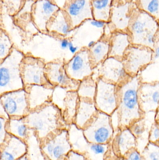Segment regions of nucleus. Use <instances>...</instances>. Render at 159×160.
<instances>
[{
    "instance_id": "1",
    "label": "nucleus",
    "mask_w": 159,
    "mask_h": 160,
    "mask_svg": "<svg viewBox=\"0 0 159 160\" xmlns=\"http://www.w3.org/2000/svg\"><path fill=\"white\" fill-rule=\"evenodd\" d=\"M143 82L141 75L131 77L118 86L117 129L129 128L135 122L145 118L140 105L139 91Z\"/></svg>"
},
{
    "instance_id": "2",
    "label": "nucleus",
    "mask_w": 159,
    "mask_h": 160,
    "mask_svg": "<svg viewBox=\"0 0 159 160\" xmlns=\"http://www.w3.org/2000/svg\"><path fill=\"white\" fill-rule=\"evenodd\" d=\"M28 127L40 140L46 138L63 129H67L61 111L52 102L30 111L25 117Z\"/></svg>"
},
{
    "instance_id": "3",
    "label": "nucleus",
    "mask_w": 159,
    "mask_h": 160,
    "mask_svg": "<svg viewBox=\"0 0 159 160\" xmlns=\"http://www.w3.org/2000/svg\"><path fill=\"white\" fill-rule=\"evenodd\" d=\"M128 33L132 44L154 50L159 43V24L152 17L138 9L129 24Z\"/></svg>"
},
{
    "instance_id": "4",
    "label": "nucleus",
    "mask_w": 159,
    "mask_h": 160,
    "mask_svg": "<svg viewBox=\"0 0 159 160\" xmlns=\"http://www.w3.org/2000/svg\"><path fill=\"white\" fill-rule=\"evenodd\" d=\"M25 55L13 48L10 54L0 63V95L24 88L21 64Z\"/></svg>"
},
{
    "instance_id": "5",
    "label": "nucleus",
    "mask_w": 159,
    "mask_h": 160,
    "mask_svg": "<svg viewBox=\"0 0 159 160\" xmlns=\"http://www.w3.org/2000/svg\"><path fill=\"white\" fill-rule=\"evenodd\" d=\"M83 132L90 142L110 144L115 135L112 116L98 111L89 124L83 129Z\"/></svg>"
},
{
    "instance_id": "6",
    "label": "nucleus",
    "mask_w": 159,
    "mask_h": 160,
    "mask_svg": "<svg viewBox=\"0 0 159 160\" xmlns=\"http://www.w3.org/2000/svg\"><path fill=\"white\" fill-rule=\"evenodd\" d=\"M154 50L141 45L132 44L122 59L125 69L131 77L140 75L148 66L154 62Z\"/></svg>"
},
{
    "instance_id": "7",
    "label": "nucleus",
    "mask_w": 159,
    "mask_h": 160,
    "mask_svg": "<svg viewBox=\"0 0 159 160\" xmlns=\"http://www.w3.org/2000/svg\"><path fill=\"white\" fill-rule=\"evenodd\" d=\"M137 0H113L108 23L113 32H127L131 20L138 9Z\"/></svg>"
},
{
    "instance_id": "8",
    "label": "nucleus",
    "mask_w": 159,
    "mask_h": 160,
    "mask_svg": "<svg viewBox=\"0 0 159 160\" xmlns=\"http://www.w3.org/2000/svg\"><path fill=\"white\" fill-rule=\"evenodd\" d=\"M79 100L77 91L70 90L62 87H54L51 102L61 110L64 121L68 125L74 122Z\"/></svg>"
},
{
    "instance_id": "9",
    "label": "nucleus",
    "mask_w": 159,
    "mask_h": 160,
    "mask_svg": "<svg viewBox=\"0 0 159 160\" xmlns=\"http://www.w3.org/2000/svg\"><path fill=\"white\" fill-rule=\"evenodd\" d=\"M92 76L95 80L100 78L118 86L131 77L126 71L122 60L112 57H108L94 68Z\"/></svg>"
},
{
    "instance_id": "10",
    "label": "nucleus",
    "mask_w": 159,
    "mask_h": 160,
    "mask_svg": "<svg viewBox=\"0 0 159 160\" xmlns=\"http://www.w3.org/2000/svg\"><path fill=\"white\" fill-rule=\"evenodd\" d=\"M94 102L98 111L112 116L118 105V85L102 79H97Z\"/></svg>"
},
{
    "instance_id": "11",
    "label": "nucleus",
    "mask_w": 159,
    "mask_h": 160,
    "mask_svg": "<svg viewBox=\"0 0 159 160\" xmlns=\"http://www.w3.org/2000/svg\"><path fill=\"white\" fill-rule=\"evenodd\" d=\"M46 64L41 58L25 55L21 64V77L24 88L31 85H52L46 76Z\"/></svg>"
},
{
    "instance_id": "12",
    "label": "nucleus",
    "mask_w": 159,
    "mask_h": 160,
    "mask_svg": "<svg viewBox=\"0 0 159 160\" xmlns=\"http://www.w3.org/2000/svg\"><path fill=\"white\" fill-rule=\"evenodd\" d=\"M44 140L42 150L50 160H65L72 150L68 128L61 130Z\"/></svg>"
},
{
    "instance_id": "13",
    "label": "nucleus",
    "mask_w": 159,
    "mask_h": 160,
    "mask_svg": "<svg viewBox=\"0 0 159 160\" xmlns=\"http://www.w3.org/2000/svg\"><path fill=\"white\" fill-rule=\"evenodd\" d=\"M64 68L69 78L75 81L80 82L92 76L94 68L89 49L86 47L78 51L71 60L65 62Z\"/></svg>"
},
{
    "instance_id": "14",
    "label": "nucleus",
    "mask_w": 159,
    "mask_h": 160,
    "mask_svg": "<svg viewBox=\"0 0 159 160\" xmlns=\"http://www.w3.org/2000/svg\"><path fill=\"white\" fill-rule=\"evenodd\" d=\"M0 96V104L10 118L25 117L30 111L24 88L6 92Z\"/></svg>"
},
{
    "instance_id": "15",
    "label": "nucleus",
    "mask_w": 159,
    "mask_h": 160,
    "mask_svg": "<svg viewBox=\"0 0 159 160\" xmlns=\"http://www.w3.org/2000/svg\"><path fill=\"white\" fill-rule=\"evenodd\" d=\"M63 9L73 30L93 19L91 0H67Z\"/></svg>"
},
{
    "instance_id": "16",
    "label": "nucleus",
    "mask_w": 159,
    "mask_h": 160,
    "mask_svg": "<svg viewBox=\"0 0 159 160\" xmlns=\"http://www.w3.org/2000/svg\"><path fill=\"white\" fill-rule=\"evenodd\" d=\"M65 62L56 60L46 64L45 74L49 82L53 86H60L70 90L77 91L80 82L69 78L64 68Z\"/></svg>"
},
{
    "instance_id": "17",
    "label": "nucleus",
    "mask_w": 159,
    "mask_h": 160,
    "mask_svg": "<svg viewBox=\"0 0 159 160\" xmlns=\"http://www.w3.org/2000/svg\"><path fill=\"white\" fill-rule=\"evenodd\" d=\"M60 9L53 0H37L32 9L35 25L41 32H47L48 23Z\"/></svg>"
},
{
    "instance_id": "18",
    "label": "nucleus",
    "mask_w": 159,
    "mask_h": 160,
    "mask_svg": "<svg viewBox=\"0 0 159 160\" xmlns=\"http://www.w3.org/2000/svg\"><path fill=\"white\" fill-rule=\"evenodd\" d=\"M141 109L146 115L156 113L159 107V81L142 82L139 91Z\"/></svg>"
},
{
    "instance_id": "19",
    "label": "nucleus",
    "mask_w": 159,
    "mask_h": 160,
    "mask_svg": "<svg viewBox=\"0 0 159 160\" xmlns=\"http://www.w3.org/2000/svg\"><path fill=\"white\" fill-rule=\"evenodd\" d=\"M54 88L51 85H31L24 88L30 111L51 102Z\"/></svg>"
},
{
    "instance_id": "20",
    "label": "nucleus",
    "mask_w": 159,
    "mask_h": 160,
    "mask_svg": "<svg viewBox=\"0 0 159 160\" xmlns=\"http://www.w3.org/2000/svg\"><path fill=\"white\" fill-rule=\"evenodd\" d=\"M118 130L111 142V147L117 157L122 158L131 149L137 148V140L129 128Z\"/></svg>"
},
{
    "instance_id": "21",
    "label": "nucleus",
    "mask_w": 159,
    "mask_h": 160,
    "mask_svg": "<svg viewBox=\"0 0 159 160\" xmlns=\"http://www.w3.org/2000/svg\"><path fill=\"white\" fill-rule=\"evenodd\" d=\"M2 144L1 160H17L26 155L27 145L24 141L9 133Z\"/></svg>"
},
{
    "instance_id": "22",
    "label": "nucleus",
    "mask_w": 159,
    "mask_h": 160,
    "mask_svg": "<svg viewBox=\"0 0 159 160\" xmlns=\"http://www.w3.org/2000/svg\"><path fill=\"white\" fill-rule=\"evenodd\" d=\"M94 101L80 98L74 123L79 128L84 129L98 112Z\"/></svg>"
},
{
    "instance_id": "23",
    "label": "nucleus",
    "mask_w": 159,
    "mask_h": 160,
    "mask_svg": "<svg viewBox=\"0 0 159 160\" xmlns=\"http://www.w3.org/2000/svg\"><path fill=\"white\" fill-rule=\"evenodd\" d=\"M110 48L108 57L122 60L126 51L132 45L130 37L127 32L115 31L110 38Z\"/></svg>"
},
{
    "instance_id": "24",
    "label": "nucleus",
    "mask_w": 159,
    "mask_h": 160,
    "mask_svg": "<svg viewBox=\"0 0 159 160\" xmlns=\"http://www.w3.org/2000/svg\"><path fill=\"white\" fill-rule=\"evenodd\" d=\"M111 36L105 35L98 40L89 50L90 57L93 68L101 64L109 56Z\"/></svg>"
},
{
    "instance_id": "25",
    "label": "nucleus",
    "mask_w": 159,
    "mask_h": 160,
    "mask_svg": "<svg viewBox=\"0 0 159 160\" xmlns=\"http://www.w3.org/2000/svg\"><path fill=\"white\" fill-rule=\"evenodd\" d=\"M47 32L63 36L69 35L73 30L65 12L62 9H60L49 21L47 26Z\"/></svg>"
},
{
    "instance_id": "26",
    "label": "nucleus",
    "mask_w": 159,
    "mask_h": 160,
    "mask_svg": "<svg viewBox=\"0 0 159 160\" xmlns=\"http://www.w3.org/2000/svg\"><path fill=\"white\" fill-rule=\"evenodd\" d=\"M7 132L9 134L26 140L30 133L32 130L28 127L25 121V117L10 118L6 126Z\"/></svg>"
},
{
    "instance_id": "27",
    "label": "nucleus",
    "mask_w": 159,
    "mask_h": 160,
    "mask_svg": "<svg viewBox=\"0 0 159 160\" xmlns=\"http://www.w3.org/2000/svg\"><path fill=\"white\" fill-rule=\"evenodd\" d=\"M113 0H91L93 19L109 22Z\"/></svg>"
},
{
    "instance_id": "28",
    "label": "nucleus",
    "mask_w": 159,
    "mask_h": 160,
    "mask_svg": "<svg viewBox=\"0 0 159 160\" xmlns=\"http://www.w3.org/2000/svg\"><path fill=\"white\" fill-rule=\"evenodd\" d=\"M97 91V80L91 77L80 82L77 93L80 98L94 101Z\"/></svg>"
},
{
    "instance_id": "29",
    "label": "nucleus",
    "mask_w": 159,
    "mask_h": 160,
    "mask_svg": "<svg viewBox=\"0 0 159 160\" xmlns=\"http://www.w3.org/2000/svg\"><path fill=\"white\" fill-rule=\"evenodd\" d=\"M138 8L152 17L159 24V0H137Z\"/></svg>"
},
{
    "instance_id": "30",
    "label": "nucleus",
    "mask_w": 159,
    "mask_h": 160,
    "mask_svg": "<svg viewBox=\"0 0 159 160\" xmlns=\"http://www.w3.org/2000/svg\"><path fill=\"white\" fill-rule=\"evenodd\" d=\"M13 44L8 35L5 31L1 30L0 35V60L6 58L11 52Z\"/></svg>"
},
{
    "instance_id": "31",
    "label": "nucleus",
    "mask_w": 159,
    "mask_h": 160,
    "mask_svg": "<svg viewBox=\"0 0 159 160\" xmlns=\"http://www.w3.org/2000/svg\"><path fill=\"white\" fill-rule=\"evenodd\" d=\"M141 155L142 160H159V146L148 142Z\"/></svg>"
},
{
    "instance_id": "32",
    "label": "nucleus",
    "mask_w": 159,
    "mask_h": 160,
    "mask_svg": "<svg viewBox=\"0 0 159 160\" xmlns=\"http://www.w3.org/2000/svg\"><path fill=\"white\" fill-rule=\"evenodd\" d=\"M145 118L139 120L133 124L129 128V130L137 140L142 137L146 131Z\"/></svg>"
},
{
    "instance_id": "33",
    "label": "nucleus",
    "mask_w": 159,
    "mask_h": 160,
    "mask_svg": "<svg viewBox=\"0 0 159 160\" xmlns=\"http://www.w3.org/2000/svg\"><path fill=\"white\" fill-rule=\"evenodd\" d=\"M148 142L159 146V124L154 121L149 132Z\"/></svg>"
},
{
    "instance_id": "34",
    "label": "nucleus",
    "mask_w": 159,
    "mask_h": 160,
    "mask_svg": "<svg viewBox=\"0 0 159 160\" xmlns=\"http://www.w3.org/2000/svg\"><path fill=\"white\" fill-rule=\"evenodd\" d=\"M8 119L0 117V143L2 144L6 139L7 132L6 129L7 123Z\"/></svg>"
},
{
    "instance_id": "35",
    "label": "nucleus",
    "mask_w": 159,
    "mask_h": 160,
    "mask_svg": "<svg viewBox=\"0 0 159 160\" xmlns=\"http://www.w3.org/2000/svg\"><path fill=\"white\" fill-rule=\"evenodd\" d=\"M122 160H142L141 153L137 148H133L122 158Z\"/></svg>"
},
{
    "instance_id": "36",
    "label": "nucleus",
    "mask_w": 159,
    "mask_h": 160,
    "mask_svg": "<svg viewBox=\"0 0 159 160\" xmlns=\"http://www.w3.org/2000/svg\"><path fill=\"white\" fill-rule=\"evenodd\" d=\"M6 3H7V6L10 7L11 15L15 14L19 10L22 0H3Z\"/></svg>"
},
{
    "instance_id": "37",
    "label": "nucleus",
    "mask_w": 159,
    "mask_h": 160,
    "mask_svg": "<svg viewBox=\"0 0 159 160\" xmlns=\"http://www.w3.org/2000/svg\"><path fill=\"white\" fill-rule=\"evenodd\" d=\"M67 160H88L85 156L82 154L72 150L68 154Z\"/></svg>"
},
{
    "instance_id": "38",
    "label": "nucleus",
    "mask_w": 159,
    "mask_h": 160,
    "mask_svg": "<svg viewBox=\"0 0 159 160\" xmlns=\"http://www.w3.org/2000/svg\"><path fill=\"white\" fill-rule=\"evenodd\" d=\"M70 41L67 38H63L60 42V47L62 50H66L68 48Z\"/></svg>"
},
{
    "instance_id": "39",
    "label": "nucleus",
    "mask_w": 159,
    "mask_h": 160,
    "mask_svg": "<svg viewBox=\"0 0 159 160\" xmlns=\"http://www.w3.org/2000/svg\"><path fill=\"white\" fill-rule=\"evenodd\" d=\"M68 49L69 50L70 52L72 54H75L78 51V48L76 46H75L73 44L72 41H70L69 44V47H68Z\"/></svg>"
},
{
    "instance_id": "40",
    "label": "nucleus",
    "mask_w": 159,
    "mask_h": 160,
    "mask_svg": "<svg viewBox=\"0 0 159 160\" xmlns=\"http://www.w3.org/2000/svg\"><path fill=\"white\" fill-rule=\"evenodd\" d=\"M0 117L4 118L7 119H9L10 118L9 116L7 115L5 110L1 104H0Z\"/></svg>"
},
{
    "instance_id": "41",
    "label": "nucleus",
    "mask_w": 159,
    "mask_h": 160,
    "mask_svg": "<svg viewBox=\"0 0 159 160\" xmlns=\"http://www.w3.org/2000/svg\"><path fill=\"white\" fill-rule=\"evenodd\" d=\"M159 59V44L154 50L153 53V60L156 61Z\"/></svg>"
},
{
    "instance_id": "42",
    "label": "nucleus",
    "mask_w": 159,
    "mask_h": 160,
    "mask_svg": "<svg viewBox=\"0 0 159 160\" xmlns=\"http://www.w3.org/2000/svg\"><path fill=\"white\" fill-rule=\"evenodd\" d=\"M107 160H122V158H118L114 153H112L110 154Z\"/></svg>"
},
{
    "instance_id": "43",
    "label": "nucleus",
    "mask_w": 159,
    "mask_h": 160,
    "mask_svg": "<svg viewBox=\"0 0 159 160\" xmlns=\"http://www.w3.org/2000/svg\"><path fill=\"white\" fill-rule=\"evenodd\" d=\"M97 42V41H95V40H91V41H90L89 42H88V43L87 48L88 49L91 48H92V47H93V46L95 45V44H96Z\"/></svg>"
},
{
    "instance_id": "44",
    "label": "nucleus",
    "mask_w": 159,
    "mask_h": 160,
    "mask_svg": "<svg viewBox=\"0 0 159 160\" xmlns=\"http://www.w3.org/2000/svg\"><path fill=\"white\" fill-rule=\"evenodd\" d=\"M155 121L159 124V107L157 111L155 113Z\"/></svg>"
},
{
    "instance_id": "45",
    "label": "nucleus",
    "mask_w": 159,
    "mask_h": 160,
    "mask_svg": "<svg viewBox=\"0 0 159 160\" xmlns=\"http://www.w3.org/2000/svg\"><path fill=\"white\" fill-rule=\"evenodd\" d=\"M30 160L27 157H25V156H23L22 158H20L18 160Z\"/></svg>"
}]
</instances>
